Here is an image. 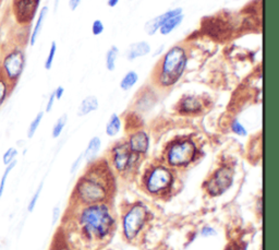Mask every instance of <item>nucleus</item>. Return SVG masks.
I'll return each instance as SVG.
<instances>
[{
	"label": "nucleus",
	"mask_w": 279,
	"mask_h": 250,
	"mask_svg": "<svg viewBox=\"0 0 279 250\" xmlns=\"http://www.w3.org/2000/svg\"><path fill=\"white\" fill-rule=\"evenodd\" d=\"M77 220L82 234L93 240L109 237L116 224V218L107 202L83 205Z\"/></svg>",
	"instance_id": "obj_1"
},
{
	"label": "nucleus",
	"mask_w": 279,
	"mask_h": 250,
	"mask_svg": "<svg viewBox=\"0 0 279 250\" xmlns=\"http://www.w3.org/2000/svg\"><path fill=\"white\" fill-rule=\"evenodd\" d=\"M112 191V180L105 169L93 168L79 179L74 197L81 205L103 203L107 202Z\"/></svg>",
	"instance_id": "obj_2"
},
{
	"label": "nucleus",
	"mask_w": 279,
	"mask_h": 250,
	"mask_svg": "<svg viewBox=\"0 0 279 250\" xmlns=\"http://www.w3.org/2000/svg\"><path fill=\"white\" fill-rule=\"evenodd\" d=\"M188 64L185 50L181 46H174L163 57L158 72V83L163 88H169L182 77Z\"/></svg>",
	"instance_id": "obj_3"
},
{
	"label": "nucleus",
	"mask_w": 279,
	"mask_h": 250,
	"mask_svg": "<svg viewBox=\"0 0 279 250\" xmlns=\"http://www.w3.org/2000/svg\"><path fill=\"white\" fill-rule=\"evenodd\" d=\"M149 211L145 204L138 202L127 210L122 216V231L126 239L134 240L148 221Z\"/></svg>",
	"instance_id": "obj_4"
},
{
	"label": "nucleus",
	"mask_w": 279,
	"mask_h": 250,
	"mask_svg": "<svg viewBox=\"0 0 279 250\" xmlns=\"http://www.w3.org/2000/svg\"><path fill=\"white\" fill-rule=\"evenodd\" d=\"M25 67V53L21 47L15 46L4 52L0 70L12 88L19 81Z\"/></svg>",
	"instance_id": "obj_5"
},
{
	"label": "nucleus",
	"mask_w": 279,
	"mask_h": 250,
	"mask_svg": "<svg viewBox=\"0 0 279 250\" xmlns=\"http://www.w3.org/2000/svg\"><path fill=\"white\" fill-rule=\"evenodd\" d=\"M197 153V148L191 139L176 141L167 150V164L174 168L187 167L196 160Z\"/></svg>",
	"instance_id": "obj_6"
},
{
	"label": "nucleus",
	"mask_w": 279,
	"mask_h": 250,
	"mask_svg": "<svg viewBox=\"0 0 279 250\" xmlns=\"http://www.w3.org/2000/svg\"><path fill=\"white\" fill-rule=\"evenodd\" d=\"M175 182V175L171 169L165 165H157L148 174L145 180V189L154 196L165 195L170 190Z\"/></svg>",
	"instance_id": "obj_7"
},
{
	"label": "nucleus",
	"mask_w": 279,
	"mask_h": 250,
	"mask_svg": "<svg viewBox=\"0 0 279 250\" xmlns=\"http://www.w3.org/2000/svg\"><path fill=\"white\" fill-rule=\"evenodd\" d=\"M233 169L228 166H221L213 174L206 182L205 188L207 194L212 197H218L229 190L233 182Z\"/></svg>",
	"instance_id": "obj_8"
},
{
	"label": "nucleus",
	"mask_w": 279,
	"mask_h": 250,
	"mask_svg": "<svg viewBox=\"0 0 279 250\" xmlns=\"http://www.w3.org/2000/svg\"><path fill=\"white\" fill-rule=\"evenodd\" d=\"M41 0H12V13L20 25H28L36 16Z\"/></svg>",
	"instance_id": "obj_9"
},
{
	"label": "nucleus",
	"mask_w": 279,
	"mask_h": 250,
	"mask_svg": "<svg viewBox=\"0 0 279 250\" xmlns=\"http://www.w3.org/2000/svg\"><path fill=\"white\" fill-rule=\"evenodd\" d=\"M136 154L131 152L127 143L117 144L112 151V160L115 169L119 173H123L133 166Z\"/></svg>",
	"instance_id": "obj_10"
},
{
	"label": "nucleus",
	"mask_w": 279,
	"mask_h": 250,
	"mask_svg": "<svg viewBox=\"0 0 279 250\" xmlns=\"http://www.w3.org/2000/svg\"><path fill=\"white\" fill-rule=\"evenodd\" d=\"M127 144L134 154H145L149 149V137L144 130H139L132 133Z\"/></svg>",
	"instance_id": "obj_11"
},
{
	"label": "nucleus",
	"mask_w": 279,
	"mask_h": 250,
	"mask_svg": "<svg viewBox=\"0 0 279 250\" xmlns=\"http://www.w3.org/2000/svg\"><path fill=\"white\" fill-rule=\"evenodd\" d=\"M182 13V9L181 8H175V9H171V10L167 11L165 13H163V15L158 16L156 18H154V19L149 20L148 22H146V24L144 26V30L146 34H148L152 36V35L156 34L157 31L162 28V25L165 23V22L170 19L172 17H176L178 15H181Z\"/></svg>",
	"instance_id": "obj_12"
},
{
	"label": "nucleus",
	"mask_w": 279,
	"mask_h": 250,
	"mask_svg": "<svg viewBox=\"0 0 279 250\" xmlns=\"http://www.w3.org/2000/svg\"><path fill=\"white\" fill-rule=\"evenodd\" d=\"M150 53V45L145 41L136 42L131 44V45L128 47V50L126 52V57L128 60H134L139 57H143L148 55Z\"/></svg>",
	"instance_id": "obj_13"
},
{
	"label": "nucleus",
	"mask_w": 279,
	"mask_h": 250,
	"mask_svg": "<svg viewBox=\"0 0 279 250\" xmlns=\"http://www.w3.org/2000/svg\"><path fill=\"white\" fill-rule=\"evenodd\" d=\"M48 11H49V9H48V7H46V6L43 7L41 9V11H39L38 16H37V19H36V22H35V25H34V28H33L32 33H31V37H30L31 46H34L35 43L37 42V39L39 37V35H41V32H42V30H43L44 23H45V20H46V18H47Z\"/></svg>",
	"instance_id": "obj_14"
},
{
	"label": "nucleus",
	"mask_w": 279,
	"mask_h": 250,
	"mask_svg": "<svg viewBox=\"0 0 279 250\" xmlns=\"http://www.w3.org/2000/svg\"><path fill=\"white\" fill-rule=\"evenodd\" d=\"M101 148V140L99 137H93L92 139L88 142L85 151L83 152V158L86 160V162L92 163L93 161H95L97 155H98L99 151Z\"/></svg>",
	"instance_id": "obj_15"
},
{
	"label": "nucleus",
	"mask_w": 279,
	"mask_h": 250,
	"mask_svg": "<svg viewBox=\"0 0 279 250\" xmlns=\"http://www.w3.org/2000/svg\"><path fill=\"white\" fill-rule=\"evenodd\" d=\"M98 106L99 103L97 97L94 95H88L81 102V104H80L78 108V116L83 117V116L91 114L93 111L98 109Z\"/></svg>",
	"instance_id": "obj_16"
},
{
	"label": "nucleus",
	"mask_w": 279,
	"mask_h": 250,
	"mask_svg": "<svg viewBox=\"0 0 279 250\" xmlns=\"http://www.w3.org/2000/svg\"><path fill=\"white\" fill-rule=\"evenodd\" d=\"M181 110L187 114H196L201 111L202 102L196 96H187L181 101Z\"/></svg>",
	"instance_id": "obj_17"
},
{
	"label": "nucleus",
	"mask_w": 279,
	"mask_h": 250,
	"mask_svg": "<svg viewBox=\"0 0 279 250\" xmlns=\"http://www.w3.org/2000/svg\"><path fill=\"white\" fill-rule=\"evenodd\" d=\"M121 118L119 115L114 113L109 117L107 125H106V135L108 137H116L121 130Z\"/></svg>",
	"instance_id": "obj_18"
},
{
	"label": "nucleus",
	"mask_w": 279,
	"mask_h": 250,
	"mask_svg": "<svg viewBox=\"0 0 279 250\" xmlns=\"http://www.w3.org/2000/svg\"><path fill=\"white\" fill-rule=\"evenodd\" d=\"M183 19H184L183 13H181V15H178L176 17L170 18V19H168L165 23L162 25V28L159 29V31H161V34L162 35L170 34L172 31H175L177 28H178V26H180V24L182 23Z\"/></svg>",
	"instance_id": "obj_19"
},
{
	"label": "nucleus",
	"mask_w": 279,
	"mask_h": 250,
	"mask_svg": "<svg viewBox=\"0 0 279 250\" xmlns=\"http://www.w3.org/2000/svg\"><path fill=\"white\" fill-rule=\"evenodd\" d=\"M138 80H139V74L136 73L135 71L133 70L128 71V72L125 74V77H123L120 81L121 90L123 91L131 90V89L135 86L136 82H138Z\"/></svg>",
	"instance_id": "obj_20"
},
{
	"label": "nucleus",
	"mask_w": 279,
	"mask_h": 250,
	"mask_svg": "<svg viewBox=\"0 0 279 250\" xmlns=\"http://www.w3.org/2000/svg\"><path fill=\"white\" fill-rule=\"evenodd\" d=\"M13 88L8 82V80L4 78L1 70H0V106L7 101L9 95L11 94Z\"/></svg>",
	"instance_id": "obj_21"
},
{
	"label": "nucleus",
	"mask_w": 279,
	"mask_h": 250,
	"mask_svg": "<svg viewBox=\"0 0 279 250\" xmlns=\"http://www.w3.org/2000/svg\"><path fill=\"white\" fill-rule=\"evenodd\" d=\"M119 50L117 46H112L106 54V68L108 71H114L116 68V62L118 59Z\"/></svg>",
	"instance_id": "obj_22"
},
{
	"label": "nucleus",
	"mask_w": 279,
	"mask_h": 250,
	"mask_svg": "<svg viewBox=\"0 0 279 250\" xmlns=\"http://www.w3.org/2000/svg\"><path fill=\"white\" fill-rule=\"evenodd\" d=\"M67 122H68V116L66 114L60 116V117L57 119V122L55 123L54 127H52V130H51V136L54 139H57V138L60 137V135L63 133L64 129L66 127V125H67Z\"/></svg>",
	"instance_id": "obj_23"
},
{
	"label": "nucleus",
	"mask_w": 279,
	"mask_h": 250,
	"mask_svg": "<svg viewBox=\"0 0 279 250\" xmlns=\"http://www.w3.org/2000/svg\"><path fill=\"white\" fill-rule=\"evenodd\" d=\"M16 161H13L12 163L7 165L6 168H4V172L2 174V176L0 177V199H1V197L4 194V189H6L8 177H9V175H10V173L13 171V168L16 167Z\"/></svg>",
	"instance_id": "obj_24"
},
{
	"label": "nucleus",
	"mask_w": 279,
	"mask_h": 250,
	"mask_svg": "<svg viewBox=\"0 0 279 250\" xmlns=\"http://www.w3.org/2000/svg\"><path fill=\"white\" fill-rule=\"evenodd\" d=\"M43 118H44V111H39V113L35 116L32 122H31L29 129H28V138L29 139H31V138H33L35 136V133H36Z\"/></svg>",
	"instance_id": "obj_25"
},
{
	"label": "nucleus",
	"mask_w": 279,
	"mask_h": 250,
	"mask_svg": "<svg viewBox=\"0 0 279 250\" xmlns=\"http://www.w3.org/2000/svg\"><path fill=\"white\" fill-rule=\"evenodd\" d=\"M43 187H44V185H43V182H42V184L37 187V189L35 190V193L33 194L32 198L30 199L29 204H28V211L29 212H33L34 211V209H35V207H36V204H37L38 200H39V197H41Z\"/></svg>",
	"instance_id": "obj_26"
},
{
	"label": "nucleus",
	"mask_w": 279,
	"mask_h": 250,
	"mask_svg": "<svg viewBox=\"0 0 279 250\" xmlns=\"http://www.w3.org/2000/svg\"><path fill=\"white\" fill-rule=\"evenodd\" d=\"M56 53H57V44H56V42H52L51 45H50V48H49V52H48L47 58L45 60V69L46 70L51 69L52 64H54V60H55Z\"/></svg>",
	"instance_id": "obj_27"
},
{
	"label": "nucleus",
	"mask_w": 279,
	"mask_h": 250,
	"mask_svg": "<svg viewBox=\"0 0 279 250\" xmlns=\"http://www.w3.org/2000/svg\"><path fill=\"white\" fill-rule=\"evenodd\" d=\"M17 156V150L16 148H9L2 155V163L6 165H9L12 163L13 161H16Z\"/></svg>",
	"instance_id": "obj_28"
},
{
	"label": "nucleus",
	"mask_w": 279,
	"mask_h": 250,
	"mask_svg": "<svg viewBox=\"0 0 279 250\" xmlns=\"http://www.w3.org/2000/svg\"><path fill=\"white\" fill-rule=\"evenodd\" d=\"M231 130L236 133L237 136L240 137H246L247 136V130L246 128L243 126V125L239 122L238 119H233L231 123Z\"/></svg>",
	"instance_id": "obj_29"
},
{
	"label": "nucleus",
	"mask_w": 279,
	"mask_h": 250,
	"mask_svg": "<svg viewBox=\"0 0 279 250\" xmlns=\"http://www.w3.org/2000/svg\"><path fill=\"white\" fill-rule=\"evenodd\" d=\"M104 30H105L104 23L100 20H95L94 22H93V24H92L93 35H95V36H98V35L103 34Z\"/></svg>",
	"instance_id": "obj_30"
},
{
	"label": "nucleus",
	"mask_w": 279,
	"mask_h": 250,
	"mask_svg": "<svg viewBox=\"0 0 279 250\" xmlns=\"http://www.w3.org/2000/svg\"><path fill=\"white\" fill-rule=\"evenodd\" d=\"M201 235L203 236V237H210V236L216 235V231L211 226H205L202 229Z\"/></svg>",
	"instance_id": "obj_31"
},
{
	"label": "nucleus",
	"mask_w": 279,
	"mask_h": 250,
	"mask_svg": "<svg viewBox=\"0 0 279 250\" xmlns=\"http://www.w3.org/2000/svg\"><path fill=\"white\" fill-rule=\"evenodd\" d=\"M55 101H56V96H55V93L52 92L49 96V99H48V101H47L46 113H49V111H51L52 107H54V104H55Z\"/></svg>",
	"instance_id": "obj_32"
},
{
	"label": "nucleus",
	"mask_w": 279,
	"mask_h": 250,
	"mask_svg": "<svg viewBox=\"0 0 279 250\" xmlns=\"http://www.w3.org/2000/svg\"><path fill=\"white\" fill-rule=\"evenodd\" d=\"M84 158H83V153L82 154H80L79 156H78V159L74 161L73 162V164H72V167H71V173H75V171H77V169L80 167V165H81V162H82V160H83Z\"/></svg>",
	"instance_id": "obj_33"
},
{
	"label": "nucleus",
	"mask_w": 279,
	"mask_h": 250,
	"mask_svg": "<svg viewBox=\"0 0 279 250\" xmlns=\"http://www.w3.org/2000/svg\"><path fill=\"white\" fill-rule=\"evenodd\" d=\"M81 0H69V8L71 11H75L79 8Z\"/></svg>",
	"instance_id": "obj_34"
},
{
	"label": "nucleus",
	"mask_w": 279,
	"mask_h": 250,
	"mask_svg": "<svg viewBox=\"0 0 279 250\" xmlns=\"http://www.w3.org/2000/svg\"><path fill=\"white\" fill-rule=\"evenodd\" d=\"M59 216H60V210L58 207H56L54 210H52V221H51L52 224H56Z\"/></svg>",
	"instance_id": "obj_35"
},
{
	"label": "nucleus",
	"mask_w": 279,
	"mask_h": 250,
	"mask_svg": "<svg viewBox=\"0 0 279 250\" xmlns=\"http://www.w3.org/2000/svg\"><path fill=\"white\" fill-rule=\"evenodd\" d=\"M55 93V96H56V100H60L61 97L64 96V93H65V88L64 87H58L56 89V90L54 91Z\"/></svg>",
	"instance_id": "obj_36"
},
{
	"label": "nucleus",
	"mask_w": 279,
	"mask_h": 250,
	"mask_svg": "<svg viewBox=\"0 0 279 250\" xmlns=\"http://www.w3.org/2000/svg\"><path fill=\"white\" fill-rule=\"evenodd\" d=\"M118 3H119V0H107V4L110 8L116 7Z\"/></svg>",
	"instance_id": "obj_37"
},
{
	"label": "nucleus",
	"mask_w": 279,
	"mask_h": 250,
	"mask_svg": "<svg viewBox=\"0 0 279 250\" xmlns=\"http://www.w3.org/2000/svg\"><path fill=\"white\" fill-rule=\"evenodd\" d=\"M54 250H67V249H66V248L63 247V246H58V247H56Z\"/></svg>",
	"instance_id": "obj_38"
},
{
	"label": "nucleus",
	"mask_w": 279,
	"mask_h": 250,
	"mask_svg": "<svg viewBox=\"0 0 279 250\" xmlns=\"http://www.w3.org/2000/svg\"><path fill=\"white\" fill-rule=\"evenodd\" d=\"M58 3H59V0H56V1H55V10H56L57 8H58Z\"/></svg>",
	"instance_id": "obj_39"
},
{
	"label": "nucleus",
	"mask_w": 279,
	"mask_h": 250,
	"mask_svg": "<svg viewBox=\"0 0 279 250\" xmlns=\"http://www.w3.org/2000/svg\"><path fill=\"white\" fill-rule=\"evenodd\" d=\"M0 1H1V0H0Z\"/></svg>",
	"instance_id": "obj_40"
}]
</instances>
